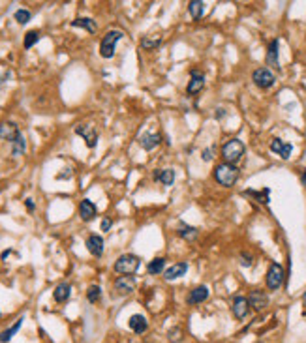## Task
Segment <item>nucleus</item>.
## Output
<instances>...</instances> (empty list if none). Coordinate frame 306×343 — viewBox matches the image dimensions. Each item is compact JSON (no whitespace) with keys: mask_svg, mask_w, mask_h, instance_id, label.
<instances>
[{"mask_svg":"<svg viewBox=\"0 0 306 343\" xmlns=\"http://www.w3.org/2000/svg\"><path fill=\"white\" fill-rule=\"evenodd\" d=\"M212 176H214V180L220 184V186H223V188H231V186H235V182L239 180L241 171H239L237 165H231V163H218V165L214 167V171H212Z\"/></svg>","mask_w":306,"mask_h":343,"instance_id":"nucleus-1","label":"nucleus"},{"mask_svg":"<svg viewBox=\"0 0 306 343\" xmlns=\"http://www.w3.org/2000/svg\"><path fill=\"white\" fill-rule=\"evenodd\" d=\"M244 143L241 139H229L225 145L222 147V158H223V163H239V161L243 160L244 156Z\"/></svg>","mask_w":306,"mask_h":343,"instance_id":"nucleus-2","label":"nucleus"},{"mask_svg":"<svg viewBox=\"0 0 306 343\" xmlns=\"http://www.w3.org/2000/svg\"><path fill=\"white\" fill-rule=\"evenodd\" d=\"M139 265H141V259L134 253H124L115 261V272L116 274H122V276H132L139 270Z\"/></svg>","mask_w":306,"mask_h":343,"instance_id":"nucleus-3","label":"nucleus"},{"mask_svg":"<svg viewBox=\"0 0 306 343\" xmlns=\"http://www.w3.org/2000/svg\"><path fill=\"white\" fill-rule=\"evenodd\" d=\"M124 32L122 30H109V32L102 38V43H100V54L104 58H113L115 56V49L116 43L122 40Z\"/></svg>","mask_w":306,"mask_h":343,"instance_id":"nucleus-4","label":"nucleus"},{"mask_svg":"<svg viewBox=\"0 0 306 343\" xmlns=\"http://www.w3.org/2000/svg\"><path fill=\"white\" fill-rule=\"evenodd\" d=\"M252 81L255 86H259V88H263V90H269V88L275 86L276 75L271 68H257L252 74Z\"/></svg>","mask_w":306,"mask_h":343,"instance_id":"nucleus-5","label":"nucleus"},{"mask_svg":"<svg viewBox=\"0 0 306 343\" xmlns=\"http://www.w3.org/2000/svg\"><path fill=\"white\" fill-rule=\"evenodd\" d=\"M284 267L278 263H271V267L267 270V289L269 291H278L284 283Z\"/></svg>","mask_w":306,"mask_h":343,"instance_id":"nucleus-6","label":"nucleus"},{"mask_svg":"<svg viewBox=\"0 0 306 343\" xmlns=\"http://www.w3.org/2000/svg\"><path fill=\"white\" fill-rule=\"evenodd\" d=\"M75 133L83 137L88 148H94L96 145H98V131H96L94 126H90V124H79V126H75Z\"/></svg>","mask_w":306,"mask_h":343,"instance_id":"nucleus-7","label":"nucleus"},{"mask_svg":"<svg viewBox=\"0 0 306 343\" xmlns=\"http://www.w3.org/2000/svg\"><path fill=\"white\" fill-rule=\"evenodd\" d=\"M113 287H115L116 294L128 296V294H132L136 291V278L134 276H120V278L115 279Z\"/></svg>","mask_w":306,"mask_h":343,"instance_id":"nucleus-8","label":"nucleus"},{"mask_svg":"<svg viewBox=\"0 0 306 343\" xmlns=\"http://www.w3.org/2000/svg\"><path fill=\"white\" fill-rule=\"evenodd\" d=\"M248 304H250V308L255 311H263L267 306H269V296H267V293L265 291H259V289H255L252 291L248 296Z\"/></svg>","mask_w":306,"mask_h":343,"instance_id":"nucleus-9","label":"nucleus"},{"mask_svg":"<svg viewBox=\"0 0 306 343\" xmlns=\"http://www.w3.org/2000/svg\"><path fill=\"white\" fill-rule=\"evenodd\" d=\"M231 311L233 315H235V319H244L246 315H248V311H250V304H248V298L246 296H241V294H237V296H233V302H231Z\"/></svg>","mask_w":306,"mask_h":343,"instance_id":"nucleus-10","label":"nucleus"},{"mask_svg":"<svg viewBox=\"0 0 306 343\" xmlns=\"http://www.w3.org/2000/svg\"><path fill=\"white\" fill-rule=\"evenodd\" d=\"M203 86H205V74H201L199 70H192L190 83L186 86V94L194 96V94H197V92L203 90Z\"/></svg>","mask_w":306,"mask_h":343,"instance_id":"nucleus-11","label":"nucleus"},{"mask_svg":"<svg viewBox=\"0 0 306 343\" xmlns=\"http://www.w3.org/2000/svg\"><path fill=\"white\" fill-rule=\"evenodd\" d=\"M271 152L278 154L282 160H289L291 158V152H293V145H289V143L275 137V139L271 141Z\"/></svg>","mask_w":306,"mask_h":343,"instance_id":"nucleus-12","label":"nucleus"},{"mask_svg":"<svg viewBox=\"0 0 306 343\" xmlns=\"http://www.w3.org/2000/svg\"><path fill=\"white\" fill-rule=\"evenodd\" d=\"M19 135H21V131H19L15 122H10V120H8V122H2V124H0V139L8 141L11 145Z\"/></svg>","mask_w":306,"mask_h":343,"instance_id":"nucleus-13","label":"nucleus"},{"mask_svg":"<svg viewBox=\"0 0 306 343\" xmlns=\"http://www.w3.org/2000/svg\"><path fill=\"white\" fill-rule=\"evenodd\" d=\"M128 326H130V330L136 334H145L148 330V321L145 315H141V313H136V315H132L130 319H128Z\"/></svg>","mask_w":306,"mask_h":343,"instance_id":"nucleus-14","label":"nucleus"},{"mask_svg":"<svg viewBox=\"0 0 306 343\" xmlns=\"http://www.w3.org/2000/svg\"><path fill=\"white\" fill-rule=\"evenodd\" d=\"M209 294H211V291L207 285H197L195 289L190 291V294H188V298L186 302L190 304V306H195V304H201V302H205L209 298Z\"/></svg>","mask_w":306,"mask_h":343,"instance_id":"nucleus-15","label":"nucleus"},{"mask_svg":"<svg viewBox=\"0 0 306 343\" xmlns=\"http://www.w3.org/2000/svg\"><path fill=\"white\" fill-rule=\"evenodd\" d=\"M86 249H88L90 255L102 257L104 255V238L100 235H90L86 238Z\"/></svg>","mask_w":306,"mask_h":343,"instance_id":"nucleus-16","label":"nucleus"},{"mask_svg":"<svg viewBox=\"0 0 306 343\" xmlns=\"http://www.w3.org/2000/svg\"><path fill=\"white\" fill-rule=\"evenodd\" d=\"M186 270H188V263H184V261H180V263H175L173 267H169L167 270L164 272V279H166V281L179 279V278H182V276L186 274Z\"/></svg>","mask_w":306,"mask_h":343,"instance_id":"nucleus-17","label":"nucleus"},{"mask_svg":"<svg viewBox=\"0 0 306 343\" xmlns=\"http://www.w3.org/2000/svg\"><path fill=\"white\" fill-rule=\"evenodd\" d=\"M96 204L90 201V199H83L81 203H79V218L83 220V221H92L96 218Z\"/></svg>","mask_w":306,"mask_h":343,"instance_id":"nucleus-18","label":"nucleus"},{"mask_svg":"<svg viewBox=\"0 0 306 343\" xmlns=\"http://www.w3.org/2000/svg\"><path fill=\"white\" fill-rule=\"evenodd\" d=\"M267 66H271L273 70H280V60H278V40H273L267 47V56H265Z\"/></svg>","mask_w":306,"mask_h":343,"instance_id":"nucleus-19","label":"nucleus"},{"mask_svg":"<svg viewBox=\"0 0 306 343\" xmlns=\"http://www.w3.org/2000/svg\"><path fill=\"white\" fill-rule=\"evenodd\" d=\"M160 143H162V135L160 133H143L141 137H139V147L141 148H145V150H152V148H156Z\"/></svg>","mask_w":306,"mask_h":343,"instance_id":"nucleus-20","label":"nucleus"},{"mask_svg":"<svg viewBox=\"0 0 306 343\" xmlns=\"http://www.w3.org/2000/svg\"><path fill=\"white\" fill-rule=\"evenodd\" d=\"M70 294H72V285L70 283H58L53 291V298L55 302H58V304H62L70 298Z\"/></svg>","mask_w":306,"mask_h":343,"instance_id":"nucleus-21","label":"nucleus"},{"mask_svg":"<svg viewBox=\"0 0 306 343\" xmlns=\"http://www.w3.org/2000/svg\"><path fill=\"white\" fill-rule=\"evenodd\" d=\"M152 180H156V182H162L164 186H171V184L175 182V171H171V169H164V171H154L152 172Z\"/></svg>","mask_w":306,"mask_h":343,"instance_id":"nucleus-22","label":"nucleus"},{"mask_svg":"<svg viewBox=\"0 0 306 343\" xmlns=\"http://www.w3.org/2000/svg\"><path fill=\"white\" fill-rule=\"evenodd\" d=\"M177 235H179L182 240L192 242V240L197 238V229L194 225H188V223H179V227H177Z\"/></svg>","mask_w":306,"mask_h":343,"instance_id":"nucleus-23","label":"nucleus"},{"mask_svg":"<svg viewBox=\"0 0 306 343\" xmlns=\"http://www.w3.org/2000/svg\"><path fill=\"white\" fill-rule=\"evenodd\" d=\"M72 26H75V28H84L88 34H94L96 28H98L96 21L90 19V17H77L75 21H72Z\"/></svg>","mask_w":306,"mask_h":343,"instance_id":"nucleus-24","label":"nucleus"},{"mask_svg":"<svg viewBox=\"0 0 306 343\" xmlns=\"http://www.w3.org/2000/svg\"><path fill=\"white\" fill-rule=\"evenodd\" d=\"M164 268H166V257H156L148 263L147 272L152 274V276H160V274L164 272Z\"/></svg>","mask_w":306,"mask_h":343,"instance_id":"nucleus-25","label":"nucleus"},{"mask_svg":"<svg viewBox=\"0 0 306 343\" xmlns=\"http://www.w3.org/2000/svg\"><path fill=\"white\" fill-rule=\"evenodd\" d=\"M23 321H25V319H23V317H19V319L15 321V324H13V326H10V328H6L4 332H0V343H8V342H10L11 338H13L15 334H17V330L21 328Z\"/></svg>","mask_w":306,"mask_h":343,"instance_id":"nucleus-26","label":"nucleus"},{"mask_svg":"<svg viewBox=\"0 0 306 343\" xmlns=\"http://www.w3.org/2000/svg\"><path fill=\"white\" fill-rule=\"evenodd\" d=\"M188 11H190L194 21H199L203 11H205V2H201V0H192L190 4H188Z\"/></svg>","mask_w":306,"mask_h":343,"instance_id":"nucleus-27","label":"nucleus"},{"mask_svg":"<svg viewBox=\"0 0 306 343\" xmlns=\"http://www.w3.org/2000/svg\"><path fill=\"white\" fill-rule=\"evenodd\" d=\"M25 150H27V139H25V135L21 133L17 139L11 143V156H15V158H17V156H23Z\"/></svg>","mask_w":306,"mask_h":343,"instance_id":"nucleus-28","label":"nucleus"},{"mask_svg":"<svg viewBox=\"0 0 306 343\" xmlns=\"http://www.w3.org/2000/svg\"><path fill=\"white\" fill-rule=\"evenodd\" d=\"M100 298H102V287L100 285H90L88 291H86V300L90 304H96Z\"/></svg>","mask_w":306,"mask_h":343,"instance_id":"nucleus-29","label":"nucleus"},{"mask_svg":"<svg viewBox=\"0 0 306 343\" xmlns=\"http://www.w3.org/2000/svg\"><path fill=\"white\" fill-rule=\"evenodd\" d=\"M40 38H42L40 30H30V32H27V34H25V42H23L25 49H30V47H34V43L38 42Z\"/></svg>","mask_w":306,"mask_h":343,"instance_id":"nucleus-30","label":"nucleus"},{"mask_svg":"<svg viewBox=\"0 0 306 343\" xmlns=\"http://www.w3.org/2000/svg\"><path fill=\"white\" fill-rule=\"evenodd\" d=\"M160 45H162V38H143L141 40V47L145 51H152V49H156Z\"/></svg>","mask_w":306,"mask_h":343,"instance_id":"nucleus-31","label":"nucleus"},{"mask_svg":"<svg viewBox=\"0 0 306 343\" xmlns=\"http://www.w3.org/2000/svg\"><path fill=\"white\" fill-rule=\"evenodd\" d=\"M30 17H32V13L28 10H17L15 11V21L19 23V24H27V23L30 21Z\"/></svg>","mask_w":306,"mask_h":343,"instance_id":"nucleus-32","label":"nucleus"},{"mask_svg":"<svg viewBox=\"0 0 306 343\" xmlns=\"http://www.w3.org/2000/svg\"><path fill=\"white\" fill-rule=\"evenodd\" d=\"M246 195H252V197H255L259 203H263L267 204L269 203V190H263V192L259 193V192H244Z\"/></svg>","mask_w":306,"mask_h":343,"instance_id":"nucleus-33","label":"nucleus"},{"mask_svg":"<svg viewBox=\"0 0 306 343\" xmlns=\"http://www.w3.org/2000/svg\"><path fill=\"white\" fill-rule=\"evenodd\" d=\"M180 340H182V330H180V328H173V330L169 332V342L179 343Z\"/></svg>","mask_w":306,"mask_h":343,"instance_id":"nucleus-34","label":"nucleus"},{"mask_svg":"<svg viewBox=\"0 0 306 343\" xmlns=\"http://www.w3.org/2000/svg\"><path fill=\"white\" fill-rule=\"evenodd\" d=\"M252 261H253V257L250 253H246V251L241 253V265H243V267H252Z\"/></svg>","mask_w":306,"mask_h":343,"instance_id":"nucleus-35","label":"nucleus"},{"mask_svg":"<svg viewBox=\"0 0 306 343\" xmlns=\"http://www.w3.org/2000/svg\"><path fill=\"white\" fill-rule=\"evenodd\" d=\"M212 154H214V148H207V150H203L201 152V158H203V161H211L212 158H214V156H212Z\"/></svg>","mask_w":306,"mask_h":343,"instance_id":"nucleus-36","label":"nucleus"},{"mask_svg":"<svg viewBox=\"0 0 306 343\" xmlns=\"http://www.w3.org/2000/svg\"><path fill=\"white\" fill-rule=\"evenodd\" d=\"M111 225H113V221H111L109 218H104V220H102V231H109Z\"/></svg>","mask_w":306,"mask_h":343,"instance_id":"nucleus-37","label":"nucleus"},{"mask_svg":"<svg viewBox=\"0 0 306 343\" xmlns=\"http://www.w3.org/2000/svg\"><path fill=\"white\" fill-rule=\"evenodd\" d=\"M64 171H66V172H60V174H58V178H60V180H64V178H70V176H72V169H64Z\"/></svg>","mask_w":306,"mask_h":343,"instance_id":"nucleus-38","label":"nucleus"},{"mask_svg":"<svg viewBox=\"0 0 306 343\" xmlns=\"http://www.w3.org/2000/svg\"><path fill=\"white\" fill-rule=\"evenodd\" d=\"M11 255V249H6V251H2V255H0V259H2V261H6V259L10 257Z\"/></svg>","mask_w":306,"mask_h":343,"instance_id":"nucleus-39","label":"nucleus"},{"mask_svg":"<svg viewBox=\"0 0 306 343\" xmlns=\"http://www.w3.org/2000/svg\"><path fill=\"white\" fill-rule=\"evenodd\" d=\"M25 204H27L28 212H32V210H34V203H32V199H27V201H25Z\"/></svg>","mask_w":306,"mask_h":343,"instance_id":"nucleus-40","label":"nucleus"},{"mask_svg":"<svg viewBox=\"0 0 306 343\" xmlns=\"http://www.w3.org/2000/svg\"><path fill=\"white\" fill-rule=\"evenodd\" d=\"M301 180H303V184H305V188H306V169H303V174H301Z\"/></svg>","mask_w":306,"mask_h":343,"instance_id":"nucleus-41","label":"nucleus"},{"mask_svg":"<svg viewBox=\"0 0 306 343\" xmlns=\"http://www.w3.org/2000/svg\"><path fill=\"white\" fill-rule=\"evenodd\" d=\"M303 300H305V302H306V293H305V294H303Z\"/></svg>","mask_w":306,"mask_h":343,"instance_id":"nucleus-42","label":"nucleus"},{"mask_svg":"<svg viewBox=\"0 0 306 343\" xmlns=\"http://www.w3.org/2000/svg\"><path fill=\"white\" fill-rule=\"evenodd\" d=\"M255 343H263V342H255Z\"/></svg>","mask_w":306,"mask_h":343,"instance_id":"nucleus-43","label":"nucleus"}]
</instances>
